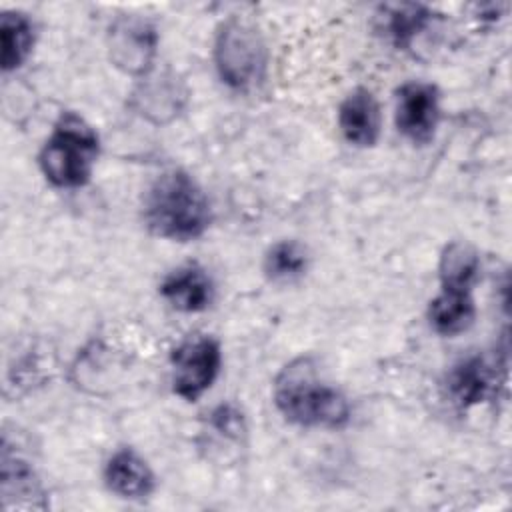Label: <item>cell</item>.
<instances>
[{"label": "cell", "instance_id": "obj_1", "mask_svg": "<svg viewBox=\"0 0 512 512\" xmlns=\"http://www.w3.org/2000/svg\"><path fill=\"white\" fill-rule=\"evenodd\" d=\"M274 404L286 420L308 428H340L350 418L346 396L324 382L308 358L282 368L274 382Z\"/></svg>", "mask_w": 512, "mask_h": 512}, {"label": "cell", "instance_id": "obj_2", "mask_svg": "<svg viewBox=\"0 0 512 512\" xmlns=\"http://www.w3.org/2000/svg\"><path fill=\"white\" fill-rule=\"evenodd\" d=\"M146 226L160 238L186 242L210 224V202L200 184L182 170L156 178L144 202Z\"/></svg>", "mask_w": 512, "mask_h": 512}, {"label": "cell", "instance_id": "obj_3", "mask_svg": "<svg viewBox=\"0 0 512 512\" xmlns=\"http://www.w3.org/2000/svg\"><path fill=\"white\" fill-rule=\"evenodd\" d=\"M98 150L94 128L82 116L66 112L54 124L40 150V170L58 188L84 186L92 176Z\"/></svg>", "mask_w": 512, "mask_h": 512}, {"label": "cell", "instance_id": "obj_4", "mask_svg": "<svg viewBox=\"0 0 512 512\" xmlns=\"http://www.w3.org/2000/svg\"><path fill=\"white\" fill-rule=\"evenodd\" d=\"M216 70L234 90H250L266 76L268 52L258 28L244 18H228L214 44Z\"/></svg>", "mask_w": 512, "mask_h": 512}, {"label": "cell", "instance_id": "obj_5", "mask_svg": "<svg viewBox=\"0 0 512 512\" xmlns=\"http://www.w3.org/2000/svg\"><path fill=\"white\" fill-rule=\"evenodd\" d=\"M220 346L210 336H194L184 340L172 352V388L174 392L194 402L216 380L220 370Z\"/></svg>", "mask_w": 512, "mask_h": 512}, {"label": "cell", "instance_id": "obj_6", "mask_svg": "<svg viewBox=\"0 0 512 512\" xmlns=\"http://www.w3.org/2000/svg\"><path fill=\"white\" fill-rule=\"evenodd\" d=\"M506 382V360L476 354L460 360L448 374V390L456 404L474 406L492 400Z\"/></svg>", "mask_w": 512, "mask_h": 512}, {"label": "cell", "instance_id": "obj_7", "mask_svg": "<svg viewBox=\"0 0 512 512\" xmlns=\"http://www.w3.org/2000/svg\"><path fill=\"white\" fill-rule=\"evenodd\" d=\"M440 120V96L428 82H406L396 96V126L414 144L432 140Z\"/></svg>", "mask_w": 512, "mask_h": 512}, {"label": "cell", "instance_id": "obj_8", "mask_svg": "<svg viewBox=\"0 0 512 512\" xmlns=\"http://www.w3.org/2000/svg\"><path fill=\"white\" fill-rule=\"evenodd\" d=\"M156 42L158 36L154 26L142 18H120L110 26V58L128 74H144L150 70Z\"/></svg>", "mask_w": 512, "mask_h": 512}, {"label": "cell", "instance_id": "obj_9", "mask_svg": "<svg viewBox=\"0 0 512 512\" xmlns=\"http://www.w3.org/2000/svg\"><path fill=\"white\" fill-rule=\"evenodd\" d=\"M44 492L34 468L10 450L4 440L2 448V508L4 510H34L44 508Z\"/></svg>", "mask_w": 512, "mask_h": 512}, {"label": "cell", "instance_id": "obj_10", "mask_svg": "<svg viewBox=\"0 0 512 512\" xmlns=\"http://www.w3.org/2000/svg\"><path fill=\"white\" fill-rule=\"evenodd\" d=\"M338 126L350 144L374 146L380 136V106L374 94L366 88L352 90L340 104Z\"/></svg>", "mask_w": 512, "mask_h": 512}, {"label": "cell", "instance_id": "obj_11", "mask_svg": "<svg viewBox=\"0 0 512 512\" xmlns=\"http://www.w3.org/2000/svg\"><path fill=\"white\" fill-rule=\"evenodd\" d=\"M160 294L180 312H200L210 306L214 286L200 266L186 264L164 278Z\"/></svg>", "mask_w": 512, "mask_h": 512}, {"label": "cell", "instance_id": "obj_12", "mask_svg": "<svg viewBox=\"0 0 512 512\" xmlns=\"http://www.w3.org/2000/svg\"><path fill=\"white\" fill-rule=\"evenodd\" d=\"M104 478L108 488L122 498H146L154 490V472L134 450H118L106 464Z\"/></svg>", "mask_w": 512, "mask_h": 512}, {"label": "cell", "instance_id": "obj_13", "mask_svg": "<svg viewBox=\"0 0 512 512\" xmlns=\"http://www.w3.org/2000/svg\"><path fill=\"white\" fill-rule=\"evenodd\" d=\"M428 318L432 328L444 336L468 330L476 318L472 294L466 290H442L430 302Z\"/></svg>", "mask_w": 512, "mask_h": 512}, {"label": "cell", "instance_id": "obj_14", "mask_svg": "<svg viewBox=\"0 0 512 512\" xmlns=\"http://www.w3.org/2000/svg\"><path fill=\"white\" fill-rule=\"evenodd\" d=\"M480 270V260H478V252L462 240H454L450 242L442 256H440V264H438V276H440V284L442 290H472V284L478 276Z\"/></svg>", "mask_w": 512, "mask_h": 512}, {"label": "cell", "instance_id": "obj_15", "mask_svg": "<svg viewBox=\"0 0 512 512\" xmlns=\"http://www.w3.org/2000/svg\"><path fill=\"white\" fill-rule=\"evenodd\" d=\"M0 64L4 72H10L24 64L34 44V26L20 12H4L0 18Z\"/></svg>", "mask_w": 512, "mask_h": 512}, {"label": "cell", "instance_id": "obj_16", "mask_svg": "<svg viewBox=\"0 0 512 512\" xmlns=\"http://www.w3.org/2000/svg\"><path fill=\"white\" fill-rule=\"evenodd\" d=\"M386 16V30L388 36L396 46H410L412 40L428 28V24L434 20V14L420 4H394L384 6Z\"/></svg>", "mask_w": 512, "mask_h": 512}, {"label": "cell", "instance_id": "obj_17", "mask_svg": "<svg viewBox=\"0 0 512 512\" xmlns=\"http://www.w3.org/2000/svg\"><path fill=\"white\" fill-rule=\"evenodd\" d=\"M308 268V252L296 240H280L264 256V272L274 282L300 278Z\"/></svg>", "mask_w": 512, "mask_h": 512}, {"label": "cell", "instance_id": "obj_18", "mask_svg": "<svg viewBox=\"0 0 512 512\" xmlns=\"http://www.w3.org/2000/svg\"><path fill=\"white\" fill-rule=\"evenodd\" d=\"M140 108L144 110L142 114L150 116L154 122H164L170 120L174 114H178L184 94H180L178 84L172 82V78H156L148 80L142 86V92L138 96Z\"/></svg>", "mask_w": 512, "mask_h": 512}]
</instances>
